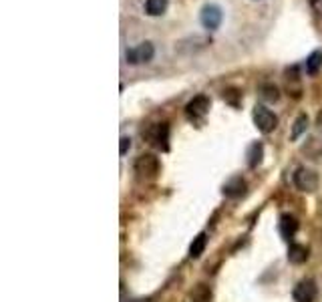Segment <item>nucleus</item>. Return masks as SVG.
<instances>
[{
	"label": "nucleus",
	"mask_w": 322,
	"mask_h": 302,
	"mask_svg": "<svg viewBox=\"0 0 322 302\" xmlns=\"http://www.w3.org/2000/svg\"><path fill=\"white\" fill-rule=\"evenodd\" d=\"M292 181L296 190L304 194H314L318 190V173L310 168H298L292 175Z\"/></svg>",
	"instance_id": "obj_1"
},
{
	"label": "nucleus",
	"mask_w": 322,
	"mask_h": 302,
	"mask_svg": "<svg viewBox=\"0 0 322 302\" xmlns=\"http://www.w3.org/2000/svg\"><path fill=\"white\" fill-rule=\"evenodd\" d=\"M254 123L262 133H272L278 125V117L264 105H256L254 107Z\"/></svg>",
	"instance_id": "obj_2"
},
{
	"label": "nucleus",
	"mask_w": 322,
	"mask_h": 302,
	"mask_svg": "<svg viewBox=\"0 0 322 302\" xmlns=\"http://www.w3.org/2000/svg\"><path fill=\"white\" fill-rule=\"evenodd\" d=\"M135 173H139V177H155L159 173V159L153 155V153H143L135 159Z\"/></svg>",
	"instance_id": "obj_3"
},
{
	"label": "nucleus",
	"mask_w": 322,
	"mask_h": 302,
	"mask_svg": "<svg viewBox=\"0 0 322 302\" xmlns=\"http://www.w3.org/2000/svg\"><path fill=\"white\" fill-rule=\"evenodd\" d=\"M316 294H318L316 282H314V280H310V278L300 280V282L296 284L294 292H292V296H294V300L296 302H314Z\"/></svg>",
	"instance_id": "obj_4"
},
{
	"label": "nucleus",
	"mask_w": 322,
	"mask_h": 302,
	"mask_svg": "<svg viewBox=\"0 0 322 302\" xmlns=\"http://www.w3.org/2000/svg\"><path fill=\"white\" fill-rule=\"evenodd\" d=\"M155 55V49L151 42H141L139 47L127 51V63L131 65H139V63H149Z\"/></svg>",
	"instance_id": "obj_5"
},
{
	"label": "nucleus",
	"mask_w": 322,
	"mask_h": 302,
	"mask_svg": "<svg viewBox=\"0 0 322 302\" xmlns=\"http://www.w3.org/2000/svg\"><path fill=\"white\" fill-rule=\"evenodd\" d=\"M208 111H210V99L205 95H197L186 107V113L190 119H201V117H205Z\"/></svg>",
	"instance_id": "obj_6"
},
{
	"label": "nucleus",
	"mask_w": 322,
	"mask_h": 302,
	"mask_svg": "<svg viewBox=\"0 0 322 302\" xmlns=\"http://www.w3.org/2000/svg\"><path fill=\"white\" fill-rule=\"evenodd\" d=\"M220 22H222V10H220L218 6L210 4V6H205V8L201 10V25H203L208 31H216V29L220 27Z\"/></svg>",
	"instance_id": "obj_7"
},
{
	"label": "nucleus",
	"mask_w": 322,
	"mask_h": 302,
	"mask_svg": "<svg viewBox=\"0 0 322 302\" xmlns=\"http://www.w3.org/2000/svg\"><path fill=\"white\" fill-rule=\"evenodd\" d=\"M244 192H246V181L242 177H232L224 185L225 198H240Z\"/></svg>",
	"instance_id": "obj_8"
},
{
	"label": "nucleus",
	"mask_w": 322,
	"mask_h": 302,
	"mask_svg": "<svg viewBox=\"0 0 322 302\" xmlns=\"http://www.w3.org/2000/svg\"><path fill=\"white\" fill-rule=\"evenodd\" d=\"M153 143L161 147V149H167V141H169V125L167 123H157L153 127V133H151Z\"/></svg>",
	"instance_id": "obj_9"
},
{
	"label": "nucleus",
	"mask_w": 322,
	"mask_h": 302,
	"mask_svg": "<svg viewBox=\"0 0 322 302\" xmlns=\"http://www.w3.org/2000/svg\"><path fill=\"white\" fill-rule=\"evenodd\" d=\"M288 260L292 264H304L308 260V248L302 246V244H290Z\"/></svg>",
	"instance_id": "obj_10"
},
{
	"label": "nucleus",
	"mask_w": 322,
	"mask_h": 302,
	"mask_svg": "<svg viewBox=\"0 0 322 302\" xmlns=\"http://www.w3.org/2000/svg\"><path fill=\"white\" fill-rule=\"evenodd\" d=\"M205 246H208V236L201 232V234L195 236L193 242L190 244V256H192V258H199V256L203 254Z\"/></svg>",
	"instance_id": "obj_11"
},
{
	"label": "nucleus",
	"mask_w": 322,
	"mask_h": 302,
	"mask_svg": "<svg viewBox=\"0 0 322 302\" xmlns=\"http://www.w3.org/2000/svg\"><path fill=\"white\" fill-rule=\"evenodd\" d=\"M167 0H147L145 2V12L149 16H161L167 10Z\"/></svg>",
	"instance_id": "obj_12"
},
{
	"label": "nucleus",
	"mask_w": 322,
	"mask_h": 302,
	"mask_svg": "<svg viewBox=\"0 0 322 302\" xmlns=\"http://www.w3.org/2000/svg\"><path fill=\"white\" fill-rule=\"evenodd\" d=\"M296 230H298V222L292 216H282V220H280V232H282V236L290 240Z\"/></svg>",
	"instance_id": "obj_13"
},
{
	"label": "nucleus",
	"mask_w": 322,
	"mask_h": 302,
	"mask_svg": "<svg viewBox=\"0 0 322 302\" xmlns=\"http://www.w3.org/2000/svg\"><path fill=\"white\" fill-rule=\"evenodd\" d=\"M322 67V51H314L308 59H306V73L308 75H316Z\"/></svg>",
	"instance_id": "obj_14"
},
{
	"label": "nucleus",
	"mask_w": 322,
	"mask_h": 302,
	"mask_svg": "<svg viewBox=\"0 0 322 302\" xmlns=\"http://www.w3.org/2000/svg\"><path fill=\"white\" fill-rule=\"evenodd\" d=\"M192 300L193 302H210L212 300V290H210V286H205V284H197L192 292Z\"/></svg>",
	"instance_id": "obj_15"
},
{
	"label": "nucleus",
	"mask_w": 322,
	"mask_h": 302,
	"mask_svg": "<svg viewBox=\"0 0 322 302\" xmlns=\"http://www.w3.org/2000/svg\"><path fill=\"white\" fill-rule=\"evenodd\" d=\"M306 129H308V117L306 115H298L296 121H294V125H292V139L296 141Z\"/></svg>",
	"instance_id": "obj_16"
},
{
	"label": "nucleus",
	"mask_w": 322,
	"mask_h": 302,
	"mask_svg": "<svg viewBox=\"0 0 322 302\" xmlns=\"http://www.w3.org/2000/svg\"><path fill=\"white\" fill-rule=\"evenodd\" d=\"M262 153H264V149H262V145L260 143H254L252 147H250V153H248V166L250 168H256L258 164L262 161Z\"/></svg>",
	"instance_id": "obj_17"
},
{
	"label": "nucleus",
	"mask_w": 322,
	"mask_h": 302,
	"mask_svg": "<svg viewBox=\"0 0 322 302\" xmlns=\"http://www.w3.org/2000/svg\"><path fill=\"white\" fill-rule=\"evenodd\" d=\"M262 97L266 101H276L278 99V89L274 85H262Z\"/></svg>",
	"instance_id": "obj_18"
},
{
	"label": "nucleus",
	"mask_w": 322,
	"mask_h": 302,
	"mask_svg": "<svg viewBox=\"0 0 322 302\" xmlns=\"http://www.w3.org/2000/svg\"><path fill=\"white\" fill-rule=\"evenodd\" d=\"M240 91H236V89H227V91H224V99L227 101V103H232L234 107L238 105V99H240Z\"/></svg>",
	"instance_id": "obj_19"
},
{
	"label": "nucleus",
	"mask_w": 322,
	"mask_h": 302,
	"mask_svg": "<svg viewBox=\"0 0 322 302\" xmlns=\"http://www.w3.org/2000/svg\"><path fill=\"white\" fill-rule=\"evenodd\" d=\"M129 147H131V139H129V137H121V147H119V153H121V155H125Z\"/></svg>",
	"instance_id": "obj_20"
},
{
	"label": "nucleus",
	"mask_w": 322,
	"mask_h": 302,
	"mask_svg": "<svg viewBox=\"0 0 322 302\" xmlns=\"http://www.w3.org/2000/svg\"><path fill=\"white\" fill-rule=\"evenodd\" d=\"M133 302H153L151 298H139V300H133Z\"/></svg>",
	"instance_id": "obj_21"
},
{
	"label": "nucleus",
	"mask_w": 322,
	"mask_h": 302,
	"mask_svg": "<svg viewBox=\"0 0 322 302\" xmlns=\"http://www.w3.org/2000/svg\"><path fill=\"white\" fill-rule=\"evenodd\" d=\"M310 2H312V4H314V2H318V0H310Z\"/></svg>",
	"instance_id": "obj_22"
}]
</instances>
